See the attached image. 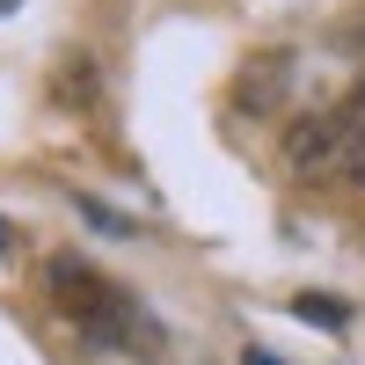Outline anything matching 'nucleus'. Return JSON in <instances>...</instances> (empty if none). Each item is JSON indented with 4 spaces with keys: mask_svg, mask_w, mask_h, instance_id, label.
I'll use <instances>...</instances> for the list:
<instances>
[{
    "mask_svg": "<svg viewBox=\"0 0 365 365\" xmlns=\"http://www.w3.org/2000/svg\"><path fill=\"white\" fill-rule=\"evenodd\" d=\"M344 125H365V81H358L351 96H344Z\"/></svg>",
    "mask_w": 365,
    "mask_h": 365,
    "instance_id": "423d86ee",
    "label": "nucleus"
},
{
    "mask_svg": "<svg viewBox=\"0 0 365 365\" xmlns=\"http://www.w3.org/2000/svg\"><path fill=\"white\" fill-rule=\"evenodd\" d=\"M44 292H51V307L66 314L88 344H125V351H161V329H146V314L132 307L125 292H117L96 263H81V256H51L44 263Z\"/></svg>",
    "mask_w": 365,
    "mask_h": 365,
    "instance_id": "f257e3e1",
    "label": "nucleus"
},
{
    "mask_svg": "<svg viewBox=\"0 0 365 365\" xmlns=\"http://www.w3.org/2000/svg\"><path fill=\"white\" fill-rule=\"evenodd\" d=\"M249 81H241V103L249 110H263V103H278V88H285V73H292V58L285 51H270V58H249Z\"/></svg>",
    "mask_w": 365,
    "mask_h": 365,
    "instance_id": "7ed1b4c3",
    "label": "nucleus"
},
{
    "mask_svg": "<svg viewBox=\"0 0 365 365\" xmlns=\"http://www.w3.org/2000/svg\"><path fill=\"white\" fill-rule=\"evenodd\" d=\"M344 139H351L344 110L292 117V125H285V161H292V168H307V175H322V168H336V161H344Z\"/></svg>",
    "mask_w": 365,
    "mask_h": 365,
    "instance_id": "f03ea898",
    "label": "nucleus"
},
{
    "mask_svg": "<svg viewBox=\"0 0 365 365\" xmlns=\"http://www.w3.org/2000/svg\"><path fill=\"white\" fill-rule=\"evenodd\" d=\"M358 37H365V29H358Z\"/></svg>",
    "mask_w": 365,
    "mask_h": 365,
    "instance_id": "1a4fd4ad",
    "label": "nucleus"
},
{
    "mask_svg": "<svg viewBox=\"0 0 365 365\" xmlns=\"http://www.w3.org/2000/svg\"><path fill=\"white\" fill-rule=\"evenodd\" d=\"M336 175H351L358 190H365V125H351V139H344V161H336Z\"/></svg>",
    "mask_w": 365,
    "mask_h": 365,
    "instance_id": "39448f33",
    "label": "nucleus"
},
{
    "mask_svg": "<svg viewBox=\"0 0 365 365\" xmlns=\"http://www.w3.org/2000/svg\"><path fill=\"white\" fill-rule=\"evenodd\" d=\"M292 314H299V322H314V329H344V322H351V307H344V299H329V292H299V299H292Z\"/></svg>",
    "mask_w": 365,
    "mask_h": 365,
    "instance_id": "20e7f679",
    "label": "nucleus"
},
{
    "mask_svg": "<svg viewBox=\"0 0 365 365\" xmlns=\"http://www.w3.org/2000/svg\"><path fill=\"white\" fill-rule=\"evenodd\" d=\"M8 249H15V227H8V220H0V256H8Z\"/></svg>",
    "mask_w": 365,
    "mask_h": 365,
    "instance_id": "0eeeda50",
    "label": "nucleus"
},
{
    "mask_svg": "<svg viewBox=\"0 0 365 365\" xmlns=\"http://www.w3.org/2000/svg\"><path fill=\"white\" fill-rule=\"evenodd\" d=\"M241 358H249V365H278V358H270V351H241Z\"/></svg>",
    "mask_w": 365,
    "mask_h": 365,
    "instance_id": "6e6552de",
    "label": "nucleus"
}]
</instances>
